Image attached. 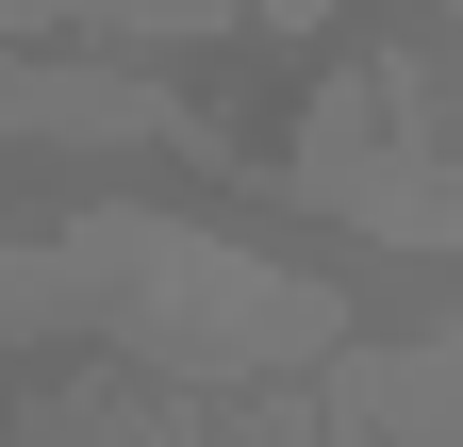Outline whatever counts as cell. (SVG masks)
Returning a JSON list of instances; mask_svg holds the SVG:
<instances>
[{
	"label": "cell",
	"mask_w": 463,
	"mask_h": 447,
	"mask_svg": "<svg viewBox=\"0 0 463 447\" xmlns=\"http://www.w3.org/2000/svg\"><path fill=\"white\" fill-rule=\"evenodd\" d=\"M0 133H183V149H215V117L183 83H149V67H17V50H0Z\"/></svg>",
	"instance_id": "cell-1"
},
{
	"label": "cell",
	"mask_w": 463,
	"mask_h": 447,
	"mask_svg": "<svg viewBox=\"0 0 463 447\" xmlns=\"http://www.w3.org/2000/svg\"><path fill=\"white\" fill-rule=\"evenodd\" d=\"M0 33H67V0H0Z\"/></svg>",
	"instance_id": "cell-3"
},
{
	"label": "cell",
	"mask_w": 463,
	"mask_h": 447,
	"mask_svg": "<svg viewBox=\"0 0 463 447\" xmlns=\"http://www.w3.org/2000/svg\"><path fill=\"white\" fill-rule=\"evenodd\" d=\"M232 17H265V0H67V33H232Z\"/></svg>",
	"instance_id": "cell-2"
}]
</instances>
